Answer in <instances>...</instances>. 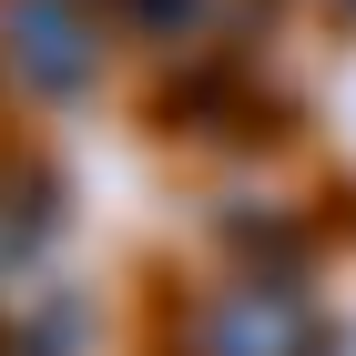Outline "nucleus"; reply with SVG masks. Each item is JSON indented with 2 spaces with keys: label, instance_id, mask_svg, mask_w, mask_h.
<instances>
[{
  "label": "nucleus",
  "instance_id": "obj_1",
  "mask_svg": "<svg viewBox=\"0 0 356 356\" xmlns=\"http://www.w3.org/2000/svg\"><path fill=\"white\" fill-rule=\"evenodd\" d=\"M10 61H21L41 92H72L92 72V21L72 0H10Z\"/></svg>",
  "mask_w": 356,
  "mask_h": 356
}]
</instances>
